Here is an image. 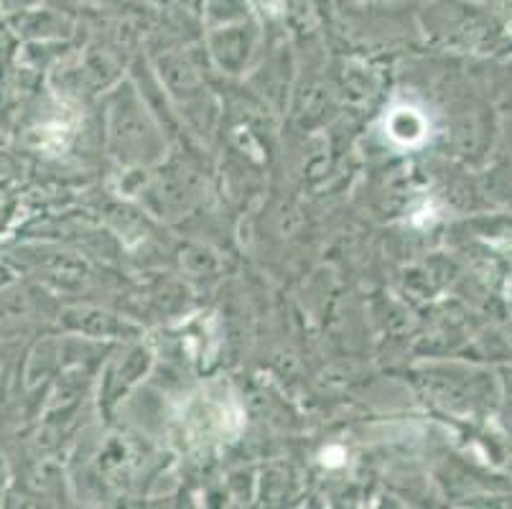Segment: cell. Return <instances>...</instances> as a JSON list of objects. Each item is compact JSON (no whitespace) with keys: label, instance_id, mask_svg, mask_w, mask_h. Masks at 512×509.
Segmentation results:
<instances>
[{"label":"cell","instance_id":"7a4b0ae2","mask_svg":"<svg viewBox=\"0 0 512 509\" xmlns=\"http://www.w3.org/2000/svg\"><path fill=\"white\" fill-rule=\"evenodd\" d=\"M510 293H512V286H510Z\"/></svg>","mask_w":512,"mask_h":509},{"label":"cell","instance_id":"6da1fadb","mask_svg":"<svg viewBox=\"0 0 512 509\" xmlns=\"http://www.w3.org/2000/svg\"><path fill=\"white\" fill-rule=\"evenodd\" d=\"M388 130L400 143H418L426 135V120L421 118V112L411 110V107H400L390 115Z\"/></svg>","mask_w":512,"mask_h":509}]
</instances>
